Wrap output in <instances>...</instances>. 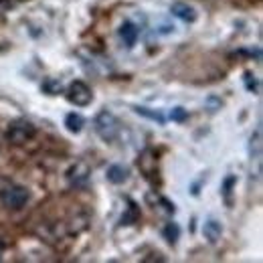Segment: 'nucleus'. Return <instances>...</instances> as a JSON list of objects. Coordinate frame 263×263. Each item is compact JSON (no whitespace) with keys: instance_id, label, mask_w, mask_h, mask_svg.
I'll return each mask as SVG.
<instances>
[{"instance_id":"f03ea898","label":"nucleus","mask_w":263,"mask_h":263,"mask_svg":"<svg viewBox=\"0 0 263 263\" xmlns=\"http://www.w3.org/2000/svg\"><path fill=\"white\" fill-rule=\"evenodd\" d=\"M31 198V193L27 186L23 184H14V182H6L2 189H0V200L6 209H12V211H21Z\"/></svg>"},{"instance_id":"f3484780","label":"nucleus","mask_w":263,"mask_h":263,"mask_svg":"<svg viewBox=\"0 0 263 263\" xmlns=\"http://www.w3.org/2000/svg\"><path fill=\"white\" fill-rule=\"evenodd\" d=\"M235 184H237V178H235L233 174H229V176L223 180V186H221V189H223V197L227 198V200H231V193H233V186H235Z\"/></svg>"},{"instance_id":"f8f14e48","label":"nucleus","mask_w":263,"mask_h":263,"mask_svg":"<svg viewBox=\"0 0 263 263\" xmlns=\"http://www.w3.org/2000/svg\"><path fill=\"white\" fill-rule=\"evenodd\" d=\"M83 126H85V120H83L81 114L71 111V114L65 116V128L71 132V134H79V132L83 130Z\"/></svg>"},{"instance_id":"7ed1b4c3","label":"nucleus","mask_w":263,"mask_h":263,"mask_svg":"<svg viewBox=\"0 0 263 263\" xmlns=\"http://www.w3.org/2000/svg\"><path fill=\"white\" fill-rule=\"evenodd\" d=\"M67 101L69 103H73L75 107H87V105H91V101H93V91H91V87L85 83V81H73V83H69V87H67Z\"/></svg>"},{"instance_id":"9d476101","label":"nucleus","mask_w":263,"mask_h":263,"mask_svg":"<svg viewBox=\"0 0 263 263\" xmlns=\"http://www.w3.org/2000/svg\"><path fill=\"white\" fill-rule=\"evenodd\" d=\"M41 91L47 96H59V93H63V83H61V79L45 77L41 83Z\"/></svg>"},{"instance_id":"423d86ee","label":"nucleus","mask_w":263,"mask_h":263,"mask_svg":"<svg viewBox=\"0 0 263 263\" xmlns=\"http://www.w3.org/2000/svg\"><path fill=\"white\" fill-rule=\"evenodd\" d=\"M170 14L180 18V21H184V23H195L198 16L197 10L186 2H172L170 4Z\"/></svg>"},{"instance_id":"2eb2a0df","label":"nucleus","mask_w":263,"mask_h":263,"mask_svg":"<svg viewBox=\"0 0 263 263\" xmlns=\"http://www.w3.org/2000/svg\"><path fill=\"white\" fill-rule=\"evenodd\" d=\"M170 120H172V122H176V124H182V122H186V120H189V111H186L184 107L176 105V107H172V109H170Z\"/></svg>"},{"instance_id":"aec40b11","label":"nucleus","mask_w":263,"mask_h":263,"mask_svg":"<svg viewBox=\"0 0 263 263\" xmlns=\"http://www.w3.org/2000/svg\"><path fill=\"white\" fill-rule=\"evenodd\" d=\"M2 247H4V243H2V241H0V253H2Z\"/></svg>"},{"instance_id":"4468645a","label":"nucleus","mask_w":263,"mask_h":263,"mask_svg":"<svg viewBox=\"0 0 263 263\" xmlns=\"http://www.w3.org/2000/svg\"><path fill=\"white\" fill-rule=\"evenodd\" d=\"M162 235H164V239L170 245H176V241L180 237V227L176 223H166V227L162 229Z\"/></svg>"},{"instance_id":"a211bd4d","label":"nucleus","mask_w":263,"mask_h":263,"mask_svg":"<svg viewBox=\"0 0 263 263\" xmlns=\"http://www.w3.org/2000/svg\"><path fill=\"white\" fill-rule=\"evenodd\" d=\"M245 85H247V89H249V91L259 93V81H257V79H255V75H251L249 71L245 73Z\"/></svg>"},{"instance_id":"1a4fd4ad","label":"nucleus","mask_w":263,"mask_h":263,"mask_svg":"<svg viewBox=\"0 0 263 263\" xmlns=\"http://www.w3.org/2000/svg\"><path fill=\"white\" fill-rule=\"evenodd\" d=\"M202 235L211 245H215L223 237V223L217 221V219H206L204 225H202Z\"/></svg>"},{"instance_id":"9b49d317","label":"nucleus","mask_w":263,"mask_h":263,"mask_svg":"<svg viewBox=\"0 0 263 263\" xmlns=\"http://www.w3.org/2000/svg\"><path fill=\"white\" fill-rule=\"evenodd\" d=\"M134 111L138 114V116H142V118H148V120H152V122H156V124H164L166 118L162 116V111L160 109H152V107H144V105H136L134 107Z\"/></svg>"},{"instance_id":"dca6fc26","label":"nucleus","mask_w":263,"mask_h":263,"mask_svg":"<svg viewBox=\"0 0 263 263\" xmlns=\"http://www.w3.org/2000/svg\"><path fill=\"white\" fill-rule=\"evenodd\" d=\"M225 103H223V99L221 98H215V96H211V98L204 99V107L211 111V114H215V111H219L221 107H223Z\"/></svg>"},{"instance_id":"39448f33","label":"nucleus","mask_w":263,"mask_h":263,"mask_svg":"<svg viewBox=\"0 0 263 263\" xmlns=\"http://www.w3.org/2000/svg\"><path fill=\"white\" fill-rule=\"evenodd\" d=\"M67 182L75 189H81L89 182V176H91V168L85 164V162H75L67 170Z\"/></svg>"},{"instance_id":"f257e3e1","label":"nucleus","mask_w":263,"mask_h":263,"mask_svg":"<svg viewBox=\"0 0 263 263\" xmlns=\"http://www.w3.org/2000/svg\"><path fill=\"white\" fill-rule=\"evenodd\" d=\"M93 128H96L98 136L103 142H114V140H118L122 136V124H120V120L111 111H107V109H101L98 116H96Z\"/></svg>"},{"instance_id":"6ab92c4d","label":"nucleus","mask_w":263,"mask_h":263,"mask_svg":"<svg viewBox=\"0 0 263 263\" xmlns=\"http://www.w3.org/2000/svg\"><path fill=\"white\" fill-rule=\"evenodd\" d=\"M136 219H138V209H136V204L132 202V204H130V211H128V215H124V217H122V223H124V225H132V223H134Z\"/></svg>"},{"instance_id":"6e6552de","label":"nucleus","mask_w":263,"mask_h":263,"mask_svg":"<svg viewBox=\"0 0 263 263\" xmlns=\"http://www.w3.org/2000/svg\"><path fill=\"white\" fill-rule=\"evenodd\" d=\"M105 178L111 184H124L130 178V168L124 164H111L105 170Z\"/></svg>"},{"instance_id":"ddd939ff","label":"nucleus","mask_w":263,"mask_h":263,"mask_svg":"<svg viewBox=\"0 0 263 263\" xmlns=\"http://www.w3.org/2000/svg\"><path fill=\"white\" fill-rule=\"evenodd\" d=\"M249 148H251V158L259 164V162H261V128H257L255 134L251 136V144H249Z\"/></svg>"},{"instance_id":"0eeeda50","label":"nucleus","mask_w":263,"mask_h":263,"mask_svg":"<svg viewBox=\"0 0 263 263\" xmlns=\"http://www.w3.org/2000/svg\"><path fill=\"white\" fill-rule=\"evenodd\" d=\"M118 34H120V39H122V43L132 49L136 43H138V36H140V29L132 23V21H126V23H122V27L118 29Z\"/></svg>"},{"instance_id":"20e7f679","label":"nucleus","mask_w":263,"mask_h":263,"mask_svg":"<svg viewBox=\"0 0 263 263\" xmlns=\"http://www.w3.org/2000/svg\"><path fill=\"white\" fill-rule=\"evenodd\" d=\"M36 130L31 122L27 120H21V122H14L8 130H6V140L12 142V144H25L29 140H33Z\"/></svg>"}]
</instances>
